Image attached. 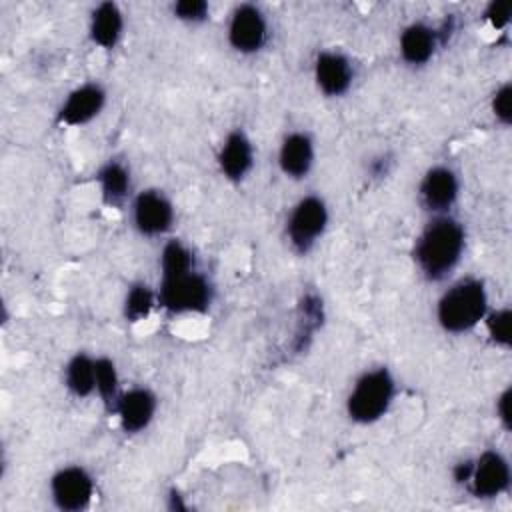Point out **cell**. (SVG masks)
<instances>
[{
    "label": "cell",
    "mask_w": 512,
    "mask_h": 512,
    "mask_svg": "<svg viewBox=\"0 0 512 512\" xmlns=\"http://www.w3.org/2000/svg\"><path fill=\"white\" fill-rule=\"evenodd\" d=\"M158 302L170 312H206L212 302V288L196 270L162 276Z\"/></svg>",
    "instance_id": "cell-4"
},
{
    "label": "cell",
    "mask_w": 512,
    "mask_h": 512,
    "mask_svg": "<svg viewBox=\"0 0 512 512\" xmlns=\"http://www.w3.org/2000/svg\"><path fill=\"white\" fill-rule=\"evenodd\" d=\"M252 162H254V152L248 136L242 130L230 132L218 154V164L222 174L228 180L238 182L248 174V170L252 168Z\"/></svg>",
    "instance_id": "cell-14"
},
{
    "label": "cell",
    "mask_w": 512,
    "mask_h": 512,
    "mask_svg": "<svg viewBox=\"0 0 512 512\" xmlns=\"http://www.w3.org/2000/svg\"><path fill=\"white\" fill-rule=\"evenodd\" d=\"M266 36L268 26L262 12L256 6L242 4L234 10L228 26V40L234 50L242 54H252L264 46Z\"/></svg>",
    "instance_id": "cell-8"
},
{
    "label": "cell",
    "mask_w": 512,
    "mask_h": 512,
    "mask_svg": "<svg viewBox=\"0 0 512 512\" xmlns=\"http://www.w3.org/2000/svg\"><path fill=\"white\" fill-rule=\"evenodd\" d=\"M486 328L494 344L508 348L512 342V312L508 308H500L484 316Z\"/></svg>",
    "instance_id": "cell-23"
},
{
    "label": "cell",
    "mask_w": 512,
    "mask_h": 512,
    "mask_svg": "<svg viewBox=\"0 0 512 512\" xmlns=\"http://www.w3.org/2000/svg\"><path fill=\"white\" fill-rule=\"evenodd\" d=\"M134 226L144 236H158L170 230L174 208L170 200L158 190H144L136 196L132 206Z\"/></svg>",
    "instance_id": "cell-7"
},
{
    "label": "cell",
    "mask_w": 512,
    "mask_h": 512,
    "mask_svg": "<svg viewBox=\"0 0 512 512\" xmlns=\"http://www.w3.org/2000/svg\"><path fill=\"white\" fill-rule=\"evenodd\" d=\"M472 468H474V462H470V460L456 464V468H454V480H456L458 484L468 482V480H470V474H472Z\"/></svg>",
    "instance_id": "cell-28"
},
{
    "label": "cell",
    "mask_w": 512,
    "mask_h": 512,
    "mask_svg": "<svg viewBox=\"0 0 512 512\" xmlns=\"http://www.w3.org/2000/svg\"><path fill=\"white\" fill-rule=\"evenodd\" d=\"M116 412L126 432L144 430L156 412V396L148 388H132L120 396Z\"/></svg>",
    "instance_id": "cell-13"
},
{
    "label": "cell",
    "mask_w": 512,
    "mask_h": 512,
    "mask_svg": "<svg viewBox=\"0 0 512 512\" xmlns=\"http://www.w3.org/2000/svg\"><path fill=\"white\" fill-rule=\"evenodd\" d=\"M464 250V230L462 226L448 218H434L416 240L414 258L422 274L430 280L446 278L460 262Z\"/></svg>",
    "instance_id": "cell-1"
},
{
    "label": "cell",
    "mask_w": 512,
    "mask_h": 512,
    "mask_svg": "<svg viewBox=\"0 0 512 512\" xmlns=\"http://www.w3.org/2000/svg\"><path fill=\"white\" fill-rule=\"evenodd\" d=\"M458 198V178L446 166H436L426 172L420 184V202L428 212L442 214Z\"/></svg>",
    "instance_id": "cell-10"
},
{
    "label": "cell",
    "mask_w": 512,
    "mask_h": 512,
    "mask_svg": "<svg viewBox=\"0 0 512 512\" xmlns=\"http://www.w3.org/2000/svg\"><path fill=\"white\" fill-rule=\"evenodd\" d=\"M328 224V210L322 198L318 196H306L302 198L286 224V234L292 244V248L300 254H306L316 240L324 234V228Z\"/></svg>",
    "instance_id": "cell-5"
},
{
    "label": "cell",
    "mask_w": 512,
    "mask_h": 512,
    "mask_svg": "<svg viewBox=\"0 0 512 512\" xmlns=\"http://www.w3.org/2000/svg\"><path fill=\"white\" fill-rule=\"evenodd\" d=\"M352 64L340 52H322L314 62V78L326 96H342L352 84Z\"/></svg>",
    "instance_id": "cell-12"
},
{
    "label": "cell",
    "mask_w": 512,
    "mask_h": 512,
    "mask_svg": "<svg viewBox=\"0 0 512 512\" xmlns=\"http://www.w3.org/2000/svg\"><path fill=\"white\" fill-rule=\"evenodd\" d=\"M50 494L56 508L64 512H78L90 504L94 494V482L84 468L66 466L52 476Z\"/></svg>",
    "instance_id": "cell-6"
},
{
    "label": "cell",
    "mask_w": 512,
    "mask_h": 512,
    "mask_svg": "<svg viewBox=\"0 0 512 512\" xmlns=\"http://www.w3.org/2000/svg\"><path fill=\"white\" fill-rule=\"evenodd\" d=\"M124 20L114 2H102L92 12L90 38L102 48H114L122 36Z\"/></svg>",
    "instance_id": "cell-17"
},
{
    "label": "cell",
    "mask_w": 512,
    "mask_h": 512,
    "mask_svg": "<svg viewBox=\"0 0 512 512\" xmlns=\"http://www.w3.org/2000/svg\"><path fill=\"white\" fill-rule=\"evenodd\" d=\"M160 268H162V276H174V274H182V272L194 270L192 252L182 242L172 240L162 250Z\"/></svg>",
    "instance_id": "cell-21"
},
{
    "label": "cell",
    "mask_w": 512,
    "mask_h": 512,
    "mask_svg": "<svg viewBox=\"0 0 512 512\" xmlns=\"http://www.w3.org/2000/svg\"><path fill=\"white\" fill-rule=\"evenodd\" d=\"M102 190V198L108 204H120L130 192V172L122 162L110 160L96 174Z\"/></svg>",
    "instance_id": "cell-18"
},
{
    "label": "cell",
    "mask_w": 512,
    "mask_h": 512,
    "mask_svg": "<svg viewBox=\"0 0 512 512\" xmlns=\"http://www.w3.org/2000/svg\"><path fill=\"white\" fill-rule=\"evenodd\" d=\"M468 482L476 498H496L510 484V466L502 454L488 450L474 462Z\"/></svg>",
    "instance_id": "cell-9"
},
{
    "label": "cell",
    "mask_w": 512,
    "mask_h": 512,
    "mask_svg": "<svg viewBox=\"0 0 512 512\" xmlns=\"http://www.w3.org/2000/svg\"><path fill=\"white\" fill-rule=\"evenodd\" d=\"M96 360L86 354H76L66 366V388L78 396L86 398L96 390Z\"/></svg>",
    "instance_id": "cell-19"
},
{
    "label": "cell",
    "mask_w": 512,
    "mask_h": 512,
    "mask_svg": "<svg viewBox=\"0 0 512 512\" xmlns=\"http://www.w3.org/2000/svg\"><path fill=\"white\" fill-rule=\"evenodd\" d=\"M508 404H510V388L502 392V396L498 398V404H496V410H498V416L502 420V424L508 428L510 426V410H508Z\"/></svg>",
    "instance_id": "cell-27"
},
{
    "label": "cell",
    "mask_w": 512,
    "mask_h": 512,
    "mask_svg": "<svg viewBox=\"0 0 512 512\" xmlns=\"http://www.w3.org/2000/svg\"><path fill=\"white\" fill-rule=\"evenodd\" d=\"M488 310L486 288L480 280H462L438 300L436 318L446 332H466L474 328Z\"/></svg>",
    "instance_id": "cell-2"
},
{
    "label": "cell",
    "mask_w": 512,
    "mask_h": 512,
    "mask_svg": "<svg viewBox=\"0 0 512 512\" xmlns=\"http://www.w3.org/2000/svg\"><path fill=\"white\" fill-rule=\"evenodd\" d=\"M512 88L510 84H504L492 98V112L502 124H510L512 120Z\"/></svg>",
    "instance_id": "cell-25"
},
{
    "label": "cell",
    "mask_w": 512,
    "mask_h": 512,
    "mask_svg": "<svg viewBox=\"0 0 512 512\" xmlns=\"http://www.w3.org/2000/svg\"><path fill=\"white\" fill-rule=\"evenodd\" d=\"M436 42H438V32L422 22H416L404 28L400 36V54L408 64L420 66L432 58L436 50Z\"/></svg>",
    "instance_id": "cell-16"
},
{
    "label": "cell",
    "mask_w": 512,
    "mask_h": 512,
    "mask_svg": "<svg viewBox=\"0 0 512 512\" xmlns=\"http://www.w3.org/2000/svg\"><path fill=\"white\" fill-rule=\"evenodd\" d=\"M174 14L184 22H202L208 16V4L204 0H180L174 4Z\"/></svg>",
    "instance_id": "cell-24"
},
{
    "label": "cell",
    "mask_w": 512,
    "mask_h": 512,
    "mask_svg": "<svg viewBox=\"0 0 512 512\" xmlns=\"http://www.w3.org/2000/svg\"><path fill=\"white\" fill-rule=\"evenodd\" d=\"M106 94L102 90V86L98 84H84L76 90H72L68 94V98L64 100L60 112H58V120L62 124L68 126H80L90 122L94 116L100 114L102 106H104Z\"/></svg>",
    "instance_id": "cell-11"
},
{
    "label": "cell",
    "mask_w": 512,
    "mask_h": 512,
    "mask_svg": "<svg viewBox=\"0 0 512 512\" xmlns=\"http://www.w3.org/2000/svg\"><path fill=\"white\" fill-rule=\"evenodd\" d=\"M394 396V378L386 368H376L364 372L346 402L348 416L354 422L370 424L382 418Z\"/></svg>",
    "instance_id": "cell-3"
},
{
    "label": "cell",
    "mask_w": 512,
    "mask_h": 512,
    "mask_svg": "<svg viewBox=\"0 0 512 512\" xmlns=\"http://www.w3.org/2000/svg\"><path fill=\"white\" fill-rule=\"evenodd\" d=\"M486 16L494 28H504L510 22V4L508 2H492L486 10Z\"/></svg>",
    "instance_id": "cell-26"
},
{
    "label": "cell",
    "mask_w": 512,
    "mask_h": 512,
    "mask_svg": "<svg viewBox=\"0 0 512 512\" xmlns=\"http://www.w3.org/2000/svg\"><path fill=\"white\" fill-rule=\"evenodd\" d=\"M96 392L100 394L102 402L108 410L116 412L120 394H118V374L116 366L110 358H96Z\"/></svg>",
    "instance_id": "cell-20"
},
{
    "label": "cell",
    "mask_w": 512,
    "mask_h": 512,
    "mask_svg": "<svg viewBox=\"0 0 512 512\" xmlns=\"http://www.w3.org/2000/svg\"><path fill=\"white\" fill-rule=\"evenodd\" d=\"M278 162L288 178H304L314 162V146L310 136L304 132L288 134L280 146Z\"/></svg>",
    "instance_id": "cell-15"
},
{
    "label": "cell",
    "mask_w": 512,
    "mask_h": 512,
    "mask_svg": "<svg viewBox=\"0 0 512 512\" xmlns=\"http://www.w3.org/2000/svg\"><path fill=\"white\" fill-rule=\"evenodd\" d=\"M152 306H154V292L142 282L132 284L124 298V316L132 322H138L150 314Z\"/></svg>",
    "instance_id": "cell-22"
}]
</instances>
